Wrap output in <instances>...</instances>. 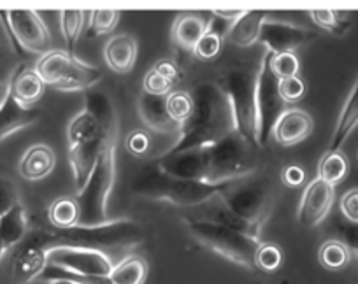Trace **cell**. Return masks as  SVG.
I'll use <instances>...</instances> for the list:
<instances>
[{
	"mask_svg": "<svg viewBox=\"0 0 358 284\" xmlns=\"http://www.w3.org/2000/svg\"><path fill=\"white\" fill-rule=\"evenodd\" d=\"M9 95V83H6V81H0V105L4 104L6 98H8Z\"/></svg>",
	"mask_w": 358,
	"mask_h": 284,
	"instance_id": "46",
	"label": "cell"
},
{
	"mask_svg": "<svg viewBox=\"0 0 358 284\" xmlns=\"http://www.w3.org/2000/svg\"><path fill=\"white\" fill-rule=\"evenodd\" d=\"M265 20H267V13L265 11H260V9H253V11H250V9H248L246 15H244L239 22L234 23L232 29H230L229 33H227L229 43L237 47L253 46L255 43H258L260 29L262 25H264Z\"/></svg>",
	"mask_w": 358,
	"mask_h": 284,
	"instance_id": "24",
	"label": "cell"
},
{
	"mask_svg": "<svg viewBox=\"0 0 358 284\" xmlns=\"http://www.w3.org/2000/svg\"><path fill=\"white\" fill-rule=\"evenodd\" d=\"M50 284H74L72 281H67V279H51L48 281Z\"/></svg>",
	"mask_w": 358,
	"mask_h": 284,
	"instance_id": "48",
	"label": "cell"
},
{
	"mask_svg": "<svg viewBox=\"0 0 358 284\" xmlns=\"http://www.w3.org/2000/svg\"><path fill=\"white\" fill-rule=\"evenodd\" d=\"M313 128H315V121L311 114L304 109L292 107L287 109L278 119L273 130V139L283 148H290L308 139L313 133Z\"/></svg>",
	"mask_w": 358,
	"mask_h": 284,
	"instance_id": "15",
	"label": "cell"
},
{
	"mask_svg": "<svg viewBox=\"0 0 358 284\" xmlns=\"http://www.w3.org/2000/svg\"><path fill=\"white\" fill-rule=\"evenodd\" d=\"M148 277V263L141 256H127L115 265L108 276L111 284H144Z\"/></svg>",
	"mask_w": 358,
	"mask_h": 284,
	"instance_id": "26",
	"label": "cell"
},
{
	"mask_svg": "<svg viewBox=\"0 0 358 284\" xmlns=\"http://www.w3.org/2000/svg\"><path fill=\"white\" fill-rule=\"evenodd\" d=\"M55 163H57V158L50 146L34 144L22 156L20 174L29 181H39L53 172Z\"/></svg>",
	"mask_w": 358,
	"mask_h": 284,
	"instance_id": "22",
	"label": "cell"
},
{
	"mask_svg": "<svg viewBox=\"0 0 358 284\" xmlns=\"http://www.w3.org/2000/svg\"><path fill=\"white\" fill-rule=\"evenodd\" d=\"M48 267V251L37 244L22 242L20 251L13 263V284H30L41 279Z\"/></svg>",
	"mask_w": 358,
	"mask_h": 284,
	"instance_id": "16",
	"label": "cell"
},
{
	"mask_svg": "<svg viewBox=\"0 0 358 284\" xmlns=\"http://www.w3.org/2000/svg\"><path fill=\"white\" fill-rule=\"evenodd\" d=\"M116 177V139L106 144L94 172L74 195L79 207V227H101L109 223L108 202Z\"/></svg>",
	"mask_w": 358,
	"mask_h": 284,
	"instance_id": "5",
	"label": "cell"
},
{
	"mask_svg": "<svg viewBox=\"0 0 358 284\" xmlns=\"http://www.w3.org/2000/svg\"><path fill=\"white\" fill-rule=\"evenodd\" d=\"M336 200V190L332 184L325 183L320 177L313 179L302 193L297 218L306 228H315L327 218Z\"/></svg>",
	"mask_w": 358,
	"mask_h": 284,
	"instance_id": "14",
	"label": "cell"
},
{
	"mask_svg": "<svg viewBox=\"0 0 358 284\" xmlns=\"http://www.w3.org/2000/svg\"><path fill=\"white\" fill-rule=\"evenodd\" d=\"M246 11L248 9H216V11H211V15L222 22L229 23V25H234L246 15Z\"/></svg>",
	"mask_w": 358,
	"mask_h": 284,
	"instance_id": "45",
	"label": "cell"
},
{
	"mask_svg": "<svg viewBox=\"0 0 358 284\" xmlns=\"http://www.w3.org/2000/svg\"><path fill=\"white\" fill-rule=\"evenodd\" d=\"M236 183L223 195L220 202L232 212L234 216L246 221L262 234V227L273 207V186L268 183H255L251 186H236Z\"/></svg>",
	"mask_w": 358,
	"mask_h": 284,
	"instance_id": "9",
	"label": "cell"
},
{
	"mask_svg": "<svg viewBox=\"0 0 358 284\" xmlns=\"http://www.w3.org/2000/svg\"><path fill=\"white\" fill-rule=\"evenodd\" d=\"M318 258L320 263L327 270H341L350 263L351 253L348 251V248L339 239H330V241L322 244L318 251Z\"/></svg>",
	"mask_w": 358,
	"mask_h": 284,
	"instance_id": "30",
	"label": "cell"
},
{
	"mask_svg": "<svg viewBox=\"0 0 358 284\" xmlns=\"http://www.w3.org/2000/svg\"><path fill=\"white\" fill-rule=\"evenodd\" d=\"M34 70L44 84L60 91H90L102 80L101 68L78 60L67 51L53 50L36 61Z\"/></svg>",
	"mask_w": 358,
	"mask_h": 284,
	"instance_id": "8",
	"label": "cell"
},
{
	"mask_svg": "<svg viewBox=\"0 0 358 284\" xmlns=\"http://www.w3.org/2000/svg\"><path fill=\"white\" fill-rule=\"evenodd\" d=\"M192 111H194L192 94H187V91H171L167 95V114L179 126L190 118Z\"/></svg>",
	"mask_w": 358,
	"mask_h": 284,
	"instance_id": "32",
	"label": "cell"
},
{
	"mask_svg": "<svg viewBox=\"0 0 358 284\" xmlns=\"http://www.w3.org/2000/svg\"><path fill=\"white\" fill-rule=\"evenodd\" d=\"M281 181L288 188H299L306 183V170L301 165H287L281 170Z\"/></svg>",
	"mask_w": 358,
	"mask_h": 284,
	"instance_id": "42",
	"label": "cell"
},
{
	"mask_svg": "<svg viewBox=\"0 0 358 284\" xmlns=\"http://www.w3.org/2000/svg\"><path fill=\"white\" fill-rule=\"evenodd\" d=\"M86 15L88 13L79 11V9H64V11H60L62 33H64L69 54H74L76 40L79 39V33H81L83 25H85Z\"/></svg>",
	"mask_w": 358,
	"mask_h": 284,
	"instance_id": "31",
	"label": "cell"
},
{
	"mask_svg": "<svg viewBox=\"0 0 358 284\" xmlns=\"http://www.w3.org/2000/svg\"><path fill=\"white\" fill-rule=\"evenodd\" d=\"M357 126H358V77L357 81H355L348 98L344 100V105L339 112L336 130H334V135L332 139H330V144L327 151L330 153L341 151V146L346 142V139L351 135V132H353Z\"/></svg>",
	"mask_w": 358,
	"mask_h": 284,
	"instance_id": "23",
	"label": "cell"
},
{
	"mask_svg": "<svg viewBox=\"0 0 358 284\" xmlns=\"http://www.w3.org/2000/svg\"><path fill=\"white\" fill-rule=\"evenodd\" d=\"M188 232L197 242L204 248L211 249L216 255L223 256L229 262L255 272V255L262 241L250 237L246 234L227 228L215 221L204 220V218H185Z\"/></svg>",
	"mask_w": 358,
	"mask_h": 284,
	"instance_id": "6",
	"label": "cell"
},
{
	"mask_svg": "<svg viewBox=\"0 0 358 284\" xmlns=\"http://www.w3.org/2000/svg\"><path fill=\"white\" fill-rule=\"evenodd\" d=\"M304 94L306 84L299 76L280 80V95L285 100V104H295V102H299L304 97Z\"/></svg>",
	"mask_w": 358,
	"mask_h": 284,
	"instance_id": "39",
	"label": "cell"
},
{
	"mask_svg": "<svg viewBox=\"0 0 358 284\" xmlns=\"http://www.w3.org/2000/svg\"><path fill=\"white\" fill-rule=\"evenodd\" d=\"M271 68L276 74L278 80H287V77H295L301 70V61L295 57V53L273 54L271 58Z\"/></svg>",
	"mask_w": 358,
	"mask_h": 284,
	"instance_id": "35",
	"label": "cell"
},
{
	"mask_svg": "<svg viewBox=\"0 0 358 284\" xmlns=\"http://www.w3.org/2000/svg\"><path fill=\"white\" fill-rule=\"evenodd\" d=\"M44 87L46 84L37 76L34 68L22 65V67L16 68L15 74L11 76V81H9V94L15 97L16 102H20L25 107H34V104L39 102V98L43 97Z\"/></svg>",
	"mask_w": 358,
	"mask_h": 284,
	"instance_id": "19",
	"label": "cell"
},
{
	"mask_svg": "<svg viewBox=\"0 0 358 284\" xmlns=\"http://www.w3.org/2000/svg\"><path fill=\"white\" fill-rule=\"evenodd\" d=\"M348 170H350V163H348V158L343 151H327L320 160L318 177L336 186L348 176Z\"/></svg>",
	"mask_w": 358,
	"mask_h": 284,
	"instance_id": "28",
	"label": "cell"
},
{
	"mask_svg": "<svg viewBox=\"0 0 358 284\" xmlns=\"http://www.w3.org/2000/svg\"><path fill=\"white\" fill-rule=\"evenodd\" d=\"M316 33L304 27L292 25V23L281 22V20H265L260 29L258 40L267 46V51L273 54L295 53L301 46L313 40Z\"/></svg>",
	"mask_w": 358,
	"mask_h": 284,
	"instance_id": "13",
	"label": "cell"
},
{
	"mask_svg": "<svg viewBox=\"0 0 358 284\" xmlns=\"http://www.w3.org/2000/svg\"><path fill=\"white\" fill-rule=\"evenodd\" d=\"M222 43H223V37L218 36V33L215 32H206L204 37H202L201 40H199V44L195 46L194 50V54L199 58V60H213V58L216 57V54L220 53V50H222Z\"/></svg>",
	"mask_w": 358,
	"mask_h": 284,
	"instance_id": "36",
	"label": "cell"
},
{
	"mask_svg": "<svg viewBox=\"0 0 358 284\" xmlns=\"http://www.w3.org/2000/svg\"><path fill=\"white\" fill-rule=\"evenodd\" d=\"M29 230V218H27V211L22 205V202L16 204L11 211L6 212L4 216L0 218V237L4 241L8 251L15 248V246L22 244Z\"/></svg>",
	"mask_w": 358,
	"mask_h": 284,
	"instance_id": "25",
	"label": "cell"
},
{
	"mask_svg": "<svg viewBox=\"0 0 358 284\" xmlns=\"http://www.w3.org/2000/svg\"><path fill=\"white\" fill-rule=\"evenodd\" d=\"M144 91L150 95H158V97H167L169 94L172 91V87H174V83L172 81H169L167 77H164L162 74H158L157 70H148V74L144 76Z\"/></svg>",
	"mask_w": 358,
	"mask_h": 284,
	"instance_id": "38",
	"label": "cell"
},
{
	"mask_svg": "<svg viewBox=\"0 0 358 284\" xmlns=\"http://www.w3.org/2000/svg\"><path fill=\"white\" fill-rule=\"evenodd\" d=\"M257 151L236 130L216 144L188 149L174 156H158L155 163L171 176L223 184L251 176L258 169Z\"/></svg>",
	"mask_w": 358,
	"mask_h": 284,
	"instance_id": "1",
	"label": "cell"
},
{
	"mask_svg": "<svg viewBox=\"0 0 358 284\" xmlns=\"http://www.w3.org/2000/svg\"><path fill=\"white\" fill-rule=\"evenodd\" d=\"M313 22L320 29L334 33V36H344L351 29V16L344 11H334V9H313L309 11Z\"/></svg>",
	"mask_w": 358,
	"mask_h": 284,
	"instance_id": "29",
	"label": "cell"
},
{
	"mask_svg": "<svg viewBox=\"0 0 358 284\" xmlns=\"http://www.w3.org/2000/svg\"><path fill=\"white\" fill-rule=\"evenodd\" d=\"M339 241L348 248L351 255L358 258V223H350V221H341L339 225Z\"/></svg>",
	"mask_w": 358,
	"mask_h": 284,
	"instance_id": "41",
	"label": "cell"
},
{
	"mask_svg": "<svg viewBox=\"0 0 358 284\" xmlns=\"http://www.w3.org/2000/svg\"><path fill=\"white\" fill-rule=\"evenodd\" d=\"M0 16L4 20L16 46L30 51V53L41 54V57L53 51L50 30L44 25L43 18L37 11L13 9V11H0Z\"/></svg>",
	"mask_w": 358,
	"mask_h": 284,
	"instance_id": "11",
	"label": "cell"
},
{
	"mask_svg": "<svg viewBox=\"0 0 358 284\" xmlns=\"http://www.w3.org/2000/svg\"><path fill=\"white\" fill-rule=\"evenodd\" d=\"M41 116H43L41 109L25 107L9 94L4 104L0 105V142L20 130L29 128L30 125L39 121Z\"/></svg>",
	"mask_w": 358,
	"mask_h": 284,
	"instance_id": "17",
	"label": "cell"
},
{
	"mask_svg": "<svg viewBox=\"0 0 358 284\" xmlns=\"http://www.w3.org/2000/svg\"><path fill=\"white\" fill-rule=\"evenodd\" d=\"M6 37H8V39H11V33H9L8 27H6V23H4V20H2V16H0V43H2V40H4Z\"/></svg>",
	"mask_w": 358,
	"mask_h": 284,
	"instance_id": "47",
	"label": "cell"
},
{
	"mask_svg": "<svg viewBox=\"0 0 358 284\" xmlns=\"http://www.w3.org/2000/svg\"><path fill=\"white\" fill-rule=\"evenodd\" d=\"M257 73L248 68H232L223 74L220 87L232 107L236 130L253 148L260 149V126L257 107Z\"/></svg>",
	"mask_w": 358,
	"mask_h": 284,
	"instance_id": "7",
	"label": "cell"
},
{
	"mask_svg": "<svg viewBox=\"0 0 358 284\" xmlns=\"http://www.w3.org/2000/svg\"><path fill=\"white\" fill-rule=\"evenodd\" d=\"M273 53L265 51L262 57L260 67L257 74V107H258V126H260V146H267L273 139V130L278 119L287 109L285 100L280 95V80L271 68Z\"/></svg>",
	"mask_w": 358,
	"mask_h": 284,
	"instance_id": "10",
	"label": "cell"
},
{
	"mask_svg": "<svg viewBox=\"0 0 358 284\" xmlns=\"http://www.w3.org/2000/svg\"><path fill=\"white\" fill-rule=\"evenodd\" d=\"M16 204H20V193L15 181L0 176V218L11 211Z\"/></svg>",
	"mask_w": 358,
	"mask_h": 284,
	"instance_id": "37",
	"label": "cell"
},
{
	"mask_svg": "<svg viewBox=\"0 0 358 284\" xmlns=\"http://www.w3.org/2000/svg\"><path fill=\"white\" fill-rule=\"evenodd\" d=\"M341 214L350 223H358V188L346 191L339 202Z\"/></svg>",
	"mask_w": 358,
	"mask_h": 284,
	"instance_id": "40",
	"label": "cell"
},
{
	"mask_svg": "<svg viewBox=\"0 0 358 284\" xmlns=\"http://www.w3.org/2000/svg\"><path fill=\"white\" fill-rule=\"evenodd\" d=\"M150 148V137L144 132H132L129 137H127V149H129L132 155L141 156L148 151Z\"/></svg>",
	"mask_w": 358,
	"mask_h": 284,
	"instance_id": "43",
	"label": "cell"
},
{
	"mask_svg": "<svg viewBox=\"0 0 358 284\" xmlns=\"http://www.w3.org/2000/svg\"><path fill=\"white\" fill-rule=\"evenodd\" d=\"M48 221L53 228H71L79 221V207L74 197H60L48 209Z\"/></svg>",
	"mask_w": 358,
	"mask_h": 284,
	"instance_id": "27",
	"label": "cell"
},
{
	"mask_svg": "<svg viewBox=\"0 0 358 284\" xmlns=\"http://www.w3.org/2000/svg\"><path fill=\"white\" fill-rule=\"evenodd\" d=\"M48 265L83 277H106L115 269L111 256L106 253L79 248L50 249Z\"/></svg>",
	"mask_w": 358,
	"mask_h": 284,
	"instance_id": "12",
	"label": "cell"
},
{
	"mask_svg": "<svg viewBox=\"0 0 358 284\" xmlns=\"http://www.w3.org/2000/svg\"><path fill=\"white\" fill-rule=\"evenodd\" d=\"M6 253H8V248L4 246V241H2V237H0V260L4 258Z\"/></svg>",
	"mask_w": 358,
	"mask_h": 284,
	"instance_id": "49",
	"label": "cell"
},
{
	"mask_svg": "<svg viewBox=\"0 0 358 284\" xmlns=\"http://www.w3.org/2000/svg\"><path fill=\"white\" fill-rule=\"evenodd\" d=\"M104 58L111 70H115L116 74H127L129 70H132L134 63H136L137 40L127 33L113 36L106 43Z\"/></svg>",
	"mask_w": 358,
	"mask_h": 284,
	"instance_id": "20",
	"label": "cell"
},
{
	"mask_svg": "<svg viewBox=\"0 0 358 284\" xmlns=\"http://www.w3.org/2000/svg\"><path fill=\"white\" fill-rule=\"evenodd\" d=\"M236 183V181H234ZM234 183L209 184L202 181L183 179L164 172L157 163L144 167L132 181V191L139 197L157 202H169L179 207H197L223 195Z\"/></svg>",
	"mask_w": 358,
	"mask_h": 284,
	"instance_id": "4",
	"label": "cell"
},
{
	"mask_svg": "<svg viewBox=\"0 0 358 284\" xmlns=\"http://www.w3.org/2000/svg\"><path fill=\"white\" fill-rule=\"evenodd\" d=\"M194 111L179 126V140L162 156H174L188 149L213 146L236 132L232 107L216 83H202L192 94Z\"/></svg>",
	"mask_w": 358,
	"mask_h": 284,
	"instance_id": "2",
	"label": "cell"
},
{
	"mask_svg": "<svg viewBox=\"0 0 358 284\" xmlns=\"http://www.w3.org/2000/svg\"><path fill=\"white\" fill-rule=\"evenodd\" d=\"M153 70H157L158 74H162L164 77H167L169 81L176 83V81L181 77V73H179V67L172 60H160L155 63Z\"/></svg>",
	"mask_w": 358,
	"mask_h": 284,
	"instance_id": "44",
	"label": "cell"
},
{
	"mask_svg": "<svg viewBox=\"0 0 358 284\" xmlns=\"http://www.w3.org/2000/svg\"><path fill=\"white\" fill-rule=\"evenodd\" d=\"M141 119L150 130L158 133L179 132V125L167 114V97H158L143 91L137 102Z\"/></svg>",
	"mask_w": 358,
	"mask_h": 284,
	"instance_id": "18",
	"label": "cell"
},
{
	"mask_svg": "<svg viewBox=\"0 0 358 284\" xmlns=\"http://www.w3.org/2000/svg\"><path fill=\"white\" fill-rule=\"evenodd\" d=\"M283 263V251L273 242H262L255 255V267L262 272H276Z\"/></svg>",
	"mask_w": 358,
	"mask_h": 284,
	"instance_id": "33",
	"label": "cell"
},
{
	"mask_svg": "<svg viewBox=\"0 0 358 284\" xmlns=\"http://www.w3.org/2000/svg\"><path fill=\"white\" fill-rule=\"evenodd\" d=\"M92 20H90V32H94L95 36H104L115 30L118 25L120 13L115 9H97V11L90 13Z\"/></svg>",
	"mask_w": 358,
	"mask_h": 284,
	"instance_id": "34",
	"label": "cell"
},
{
	"mask_svg": "<svg viewBox=\"0 0 358 284\" xmlns=\"http://www.w3.org/2000/svg\"><path fill=\"white\" fill-rule=\"evenodd\" d=\"M206 32H208V22L201 15L185 13L179 15L172 25V40L179 50L194 51Z\"/></svg>",
	"mask_w": 358,
	"mask_h": 284,
	"instance_id": "21",
	"label": "cell"
},
{
	"mask_svg": "<svg viewBox=\"0 0 358 284\" xmlns=\"http://www.w3.org/2000/svg\"><path fill=\"white\" fill-rule=\"evenodd\" d=\"M144 239L139 223L132 220H113L101 227H76L53 228L41 227L29 230L25 241L37 244L46 251L53 248H79L102 251L108 255L109 249L134 248Z\"/></svg>",
	"mask_w": 358,
	"mask_h": 284,
	"instance_id": "3",
	"label": "cell"
}]
</instances>
